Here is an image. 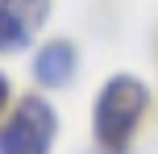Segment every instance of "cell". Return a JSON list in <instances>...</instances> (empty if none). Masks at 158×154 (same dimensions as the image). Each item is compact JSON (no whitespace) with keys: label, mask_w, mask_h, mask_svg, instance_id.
Masks as SVG:
<instances>
[{"label":"cell","mask_w":158,"mask_h":154,"mask_svg":"<svg viewBox=\"0 0 158 154\" xmlns=\"http://www.w3.org/2000/svg\"><path fill=\"white\" fill-rule=\"evenodd\" d=\"M4 96H8V83H4V75H0V104H4Z\"/></svg>","instance_id":"obj_5"},{"label":"cell","mask_w":158,"mask_h":154,"mask_svg":"<svg viewBox=\"0 0 158 154\" xmlns=\"http://www.w3.org/2000/svg\"><path fill=\"white\" fill-rule=\"evenodd\" d=\"M33 75H38V83H46V88L71 83V75H75V46L71 42H50V46H42L38 58H33Z\"/></svg>","instance_id":"obj_4"},{"label":"cell","mask_w":158,"mask_h":154,"mask_svg":"<svg viewBox=\"0 0 158 154\" xmlns=\"http://www.w3.org/2000/svg\"><path fill=\"white\" fill-rule=\"evenodd\" d=\"M54 142V113L46 100H21L8 125L0 129V154H50Z\"/></svg>","instance_id":"obj_2"},{"label":"cell","mask_w":158,"mask_h":154,"mask_svg":"<svg viewBox=\"0 0 158 154\" xmlns=\"http://www.w3.org/2000/svg\"><path fill=\"white\" fill-rule=\"evenodd\" d=\"M146 100H150V92H146L142 79H133V75L108 79L100 88V100H96V113H92L96 142L104 150H125L137 121H142V113H146Z\"/></svg>","instance_id":"obj_1"},{"label":"cell","mask_w":158,"mask_h":154,"mask_svg":"<svg viewBox=\"0 0 158 154\" xmlns=\"http://www.w3.org/2000/svg\"><path fill=\"white\" fill-rule=\"evenodd\" d=\"M50 17V0H0V54H17Z\"/></svg>","instance_id":"obj_3"}]
</instances>
